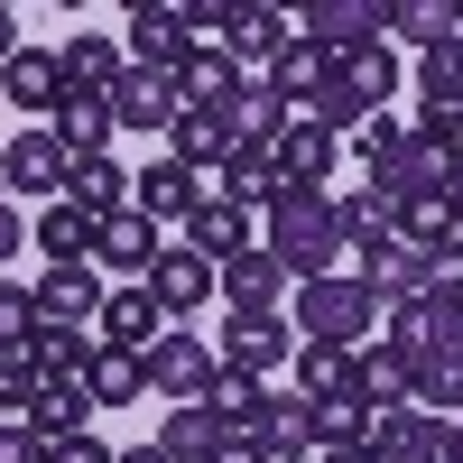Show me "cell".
<instances>
[{
    "label": "cell",
    "instance_id": "6da1fadb",
    "mask_svg": "<svg viewBox=\"0 0 463 463\" xmlns=\"http://www.w3.org/2000/svg\"><path fill=\"white\" fill-rule=\"evenodd\" d=\"M260 250L288 269V279H334V260H343V222H334V195H297V185H279L269 195V232H260Z\"/></svg>",
    "mask_w": 463,
    "mask_h": 463
},
{
    "label": "cell",
    "instance_id": "7a4b0ae2",
    "mask_svg": "<svg viewBox=\"0 0 463 463\" xmlns=\"http://www.w3.org/2000/svg\"><path fill=\"white\" fill-rule=\"evenodd\" d=\"M390 93H399V56H390V47H353V56H334L325 93L306 102L297 121H316V130H334V139H343V130H362Z\"/></svg>",
    "mask_w": 463,
    "mask_h": 463
},
{
    "label": "cell",
    "instance_id": "3957f363",
    "mask_svg": "<svg viewBox=\"0 0 463 463\" xmlns=\"http://www.w3.org/2000/svg\"><path fill=\"white\" fill-rule=\"evenodd\" d=\"M371 325H380V297L362 288V279H306L297 288V343H325V353H362L371 343Z\"/></svg>",
    "mask_w": 463,
    "mask_h": 463
},
{
    "label": "cell",
    "instance_id": "277c9868",
    "mask_svg": "<svg viewBox=\"0 0 463 463\" xmlns=\"http://www.w3.org/2000/svg\"><path fill=\"white\" fill-rule=\"evenodd\" d=\"M371 454L380 463H463V436H454V417H427V408H371Z\"/></svg>",
    "mask_w": 463,
    "mask_h": 463
},
{
    "label": "cell",
    "instance_id": "5b68a950",
    "mask_svg": "<svg viewBox=\"0 0 463 463\" xmlns=\"http://www.w3.org/2000/svg\"><path fill=\"white\" fill-rule=\"evenodd\" d=\"M454 167H463V158H445V148H427V139H399L390 158H371L362 176H371V195L399 213V204H417V195H445V185H454Z\"/></svg>",
    "mask_w": 463,
    "mask_h": 463
},
{
    "label": "cell",
    "instance_id": "8992f818",
    "mask_svg": "<svg viewBox=\"0 0 463 463\" xmlns=\"http://www.w3.org/2000/svg\"><path fill=\"white\" fill-rule=\"evenodd\" d=\"M380 19H390V0H306L297 37L325 56H353V47H380Z\"/></svg>",
    "mask_w": 463,
    "mask_h": 463
},
{
    "label": "cell",
    "instance_id": "52a82bcc",
    "mask_svg": "<svg viewBox=\"0 0 463 463\" xmlns=\"http://www.w3.org/2000/svg\"><path fill=\"white\" fill-rule=\"evenodd\" d=\"M213 362H222V371H250V380H269V371H288V362H297V325H288V316H232Z\"/></svg>",
    "mask_w": 463,
    "mask_h": 463
},
{
    "label": "cell",
    "instance_id": "ba28073f",
    "mask_svg": "<svg viewBox=\"0 0 463 463\" xmlns=\"http://www.w3.org/2000/svg\"><path fill=\"white\" fill-rule=\"evenodd\" d=\"M176 121H185V93H176V74L121 65V84H111V130H176Z\"/></svg>",
    "mask_w": 463,
    "mask_h": 463
},
{
    "label": "cell",
    "instance_id": "9c48e42d",
    "mask_svg": "<svg viewBox=\"0 0 463 463\" xmlns=\"http://www.w3.org/2000/svg\"><path fill=\"white\" fill-rule=\"evenodd\" d=\"M28 297H37V325H47V334H84V325H102V297H111V288L74 260V269H47Z\"/></svg>",
    "mask_w": 463,
    "mask_h": 463
},
{
    "label": "cell",
    "instance_id": "30bf717a",
    "mask_svg": "<svg viewBox=\"0 0 463 463\" xmlns=\"http://www.w3.org/2000/svg\"><path fill=\"white\" fill-rule=\"evenodd\" d=\"M334 158H343V139L316 130V121H297V111H288V130L269 139V167H279V185H297V195H325Z\"/></svg>",
    "mask_w": 463,
    "mask_h": 463
},
{
    "label": "cell",
    "instance_id": "8fae6325",
    "mask_svg": "<svg viewBox=\"0 0 463 463\" xmlns=\"http://www.w3.org/2000/svg\"><path fill=\"white\" fill-rule=\"evenodd\" d=\"M204 380H213V343L204 334H158V343H148V390H158V399L195 408Z\"/></svg>",
    "mask_w": 463,
    "mask_h": 463
},
{
    "label": "cell",
    "instance_id": "7c38bea8",
    "mask_svg": "<svg viewBox=\"0 0 463 463\" xmlns=\"http://www.w3.org/2000/svg\"><path fill=\"white\" fill-rule=\"evenodd\" d=\"M408 408L463 417V343H417L408 353Z\"/></svg>",
    "mask_w": 463,
    "mask_h": 463
},
{
    "label": "cell",
    "instance_id": "4fadbf2b",
    "mask_svg": "<svg viewBox=\"0 0 463 463\" xmlns=\"http://www.w3.org/2000/svg\"><path fill=\"white\" fill-rule=\"evenodd\" d=\"M269 399H279V390H269V380H250V371H222V362H213V380H204V399H195V408L213 417L222 436H260Z\"/></svg>",
    "mask_w": 463,
    "mask_h": 463
},
{
    "label": "cell",
    "instance_id": "5bb4252c",
    "mask_svg": "<svg viewBox=\"0 0 463 463\" xmlns=\"http://www.w3.org/2000/svg\"><path fill=\"white\" fill-rule=\"evenodd\" d=\"M213 288L232 297V316H279V297H288V269H279V260H269V250L250 241L241 260H222V269H213Z\"/></svg>",
    "mask_w": 463,
    "mask_h": 463
},
{
    "label": "cell",
    "instance_id": "9a60e30c",
    "mask_svg": "<svg viewBox=\"0 0 463 463\" xmlns=\"http://www.w3.org/2000/svg\"><path fill=\"white\" fill-rule=\"evenodd\" d=\"M65 167H74V158H65L47 130H19L10 148H0V176H10L19 195H37V204H56V195H65Z\"/></svg>",
    "mask_w": 463,
    "mask_h": 463
},
{
    "label": "cell",
    "instance_id": "2e32d148",
    "mask_svg": "<svg viewBox=\"0 0 463 463\" xmlns=\"http://www.w3.org/2000/svg\"><path fill=\"white\" fill-rule=\"evenodd\" d=\"M158 334H167V306L148 297V279H130V288H111V297H102V334H93V343H121V353H148Z\"/></svg>",
    "mask_w": 463,
    "mask_h": 463
},
{
    "label": "cell",
    "instance_id": "e0dca14e",
    "mask_svg": "<svg viewBox=\"0 0 463 463\" xmlns=\"http://www.w3.org/2000/svg\"><path fill=\"white\" fill-rule=\"evenodd\" d=\"M130 204H139L148 222H185V213L204 204V176H195V167H176V158H148V167L130 176Z\"/></svg>",
    "mask_w": 463,
    "mask_h": 463
},
{
    "label": "cell",
    "instance_id": "ac0fdd59",
    "mask_svg": "<svg viewBox=\"0 0 463 463\" xmlns=\"http://www.w3.org/2000/svg\"><path fill=\"white\" fill-rule=\"evenodd\" d=\"M121 37H130V65H148V74H176L185 56H195L185 47V10H148V0L121 19Z\"/></svg>",
    "mask_w": 463,
    "mask_h": 463
},
{
    "label": "cell",
    "instance_id": "d6986e66",
    "mask_svg": "<svg viewBox=\"0 0 463 463\" xmlns=\"http://www.w3.org/2000/svg\"><path fill=\"white\" fill-rule=\"evenodd\" d=\"M241 148V130H232V111H185V121L167 130V158L195 167V176H222V158Z\"/></svg>",
    "mask_w": 463,
    "mask_h": 463
},
{
    "label": "cell",
    "instance_id": "ffe728a7",
    "mask_svg": "<svg viewBox=\"0 0 463 463\" xmlns=\"http://www.w3.org/2000/svg\"><path fill=\"white\" fill-rule=\"evenodd\" d=\"M47 139L65 148V158H111V102H93V93H56Z\"/></svg>",
    "mask_w": 463,
    "mask_h": 463
},
{
    "label": "cell",
    "instance_id": "44dd1931",
    "mask_svg": "<svg viewBox=\"0 0 463 463\" xmlns=\"http://www.w3.org/2000/svg\"><path fill=\"white\" fill-rule=\"evenodd\" d=\"M176 93H185V111H232V102L250 93V74L232 65L222 47H195V56L176 65Z\"/></svg>",
    "mask_w": 463,
    "mask_h": 463
},
{
    "label": "cell",
    "instance_id": "7402d4cb",
    "mask_svg": "<svg viewBox=\"0 0 463 463\" xmlns=\"http://www.w3.org/2000/svg\"><path fill=\"white\" fill-rule=\"evenodd\" d=\"M185 250L213 260V269H222V260H241V250H250V213H241V204H222L213 185H204V204L185 213Z\"/></svg>",
    "mask_w": 463,
    "mask_h": 463
},
{
    "label": "cell",
    "instance_id": "603a6c76",
    "mask_svg": "<svg viewBox=\"0 0 463 463\" xmlns=\"http://www.w3.org/2000/svg\"><path fill=\"white\" fill-rule=\"evenodd\" d=\"M84 399H93V408H139V399H148V353L93 343V362H84Z\"/></svg>",
    "mask_w": 463,
    "mask_h": 463
},
{
    "label": "cell",
    "instance_id": "cb8c5ba5",
    "mask_svg": "<svg viewBox=\"0 0 463 463\" xmlns=\"http://www.w3.org/2000/svg\"><path fill=\"white\" fill-rule=\"evenodd\" d=\"M148 297H158L167 316H195V306L213 297V260H195L185 241H167V250H158V269H148Z\"/></svg>",
    "mask_w": 463,
    "mask_h": 463
},
{
    "label": "cell",
    "instance_id": "d4e9b609",
    "mask_svg": "<svg viewBox=\"0 0 463 463\" xmlns=\"http://www.w3.org/2000/svg\"><path fill=\"white\" fill-rule=\"evenodd\" d=\"M56 74H65V93L111 102V84H121V47H111V37H65V47H56Z\"/></svg>",
    "mask_w": 463,
    "mask_h": 463
},
{
    "label": "cell",
    "instance_id": "484cf974",
    "mask_svg": "<svg viewBox=\"0 0 463 463\" xmlns=\"http://www.w3.org/2000/svg\"><path fill=\"white\" fill-rule=\"evenodd\" d=\"M297 37V19L288 10H232V28H222V56L232 65H279V47Z\"/></svg>",
    "mask_w": 463,
    "mask_h": 463
},
{
    "label": "cell",
    "instance_id": "4316f807",
    "mask_svg": "<svg viewBox=\"0 0 463 463\" xmlns=\"http://www.w3.org/2000/svg\"><path fill=\"white\" fill-rule=\"evenodd\" d=\"M158 250H167V241H158V222H148L139 204H130V213H111V222H102V241H93V260L130 269V279H148V269H158Z\"/></svg>",
    "mask_w": 463,
    "mask_h": 463
},
{
    "label": "cell",
    "instance_id": "83f0119b",
    "mask_svg": "<svg viewBox=\"0 0 463 463\" xmlns=\"http://www.w3.org/2000/svg\"><path fill=\"white\" fill-rule=\"evenodd\" d=\"M65 204H84L93 222L130 213V167H111V158H74V167H65Z\"/></svg>",
    "mask_w": 463,
    "mask_h": 463
},
{
    "label": "cell",
    "instance_id": "f1b7e54d",
    "mask_svg": "<svg viewBox=\"0 0 463 463\" xmlns=\"http://www.w3.org/2000/svg\"><path fill=\"white\" fill-rule=\"evenodd\" d=\"M93 241H102V222L84 213V204H47L37 213V250H47V269H74V260H93Z\"/></svg>",
    "mask_w": 463,
    "mask_h": 463
},
{
    "label": "cell",
    "instance_id": "f546056e",
    "mask_svg": "<svg viewBox=\"0 0 463 463\" xmlns=\"http://www.w3.org/2000/svg\"><path fill=\"white\" fill-rule=\"evenodd\" d=\"M316 454V408L306 399H269V417H260V463H306Z\"/></svg>",
    "mask_w": 463,
    "mask_h": 463
},
{
    "label": "cell",
    "instance_id": "4dcf8cb0",
    "mask_svg": "<svg viewBox=\"0 0 463 463\" xmlns=\"http://www.w3.org/2000/svg\"><path fill=\"white\" fill-rule=\"evenodd\" d=\"M325 74H334V56H325V47H306V37H288L279 65H269V93H279L288 111H306V102L325 93Z\"/></svg>",
    "mask_w": 463,
    "mask_h": 463
},
{
    "label": "cell",
    "instance_id": "1f68e13d",
    "mask_svg": "<svg viewBox=\"0 0 463 463\" xmlns=\"http://www.w3.org/2000/svg\"><path fill=\"white\" fill-rule=\"evenodd\" d=\"M353 390L371 399V408H408V353H399V343H362V353H353Z\"/></svg>",
    "mask_w": 463,
    "mask_h": 463
},
{
    "label": "cell",
    "instance_id": "d6a6232c",
    "mask_svg": "<svg viewBox=\"0 0 463 463\" xmlns=\"http://www.w3.org/2000/svg\"><path fill=\"white\" fill-rule=\"evenodd\" d=\"M380 37H417V56H427V47H445V37H463V10L454 0H390Z\"/></svg>",
    "mask_w": 463,
    "mask_h": 463
},
{
    "label": "cell",
    "instance_id": "836d02e7",
    "mask_svg": "<svg viewBox=\"0 0 463 463\" xmlns=\"http://www.w3.org/2000/svg\"><path fill=\"white\" fill-rule=\"evenodd\" d=\"M297 399H306V408H334V399H353V353L297 343Z\"/></svg>",
    "mask_w": 463,
    "mask_h": 463
},
{
    "label": "cell",
    "instance_id": "e575fe53",
    "mask_svg": "<svg viewBox=\"0 0 463 463\" xmlns=\"http://www.w3.org/2000/svg\"><path fill=\"white\" fill-rule=\"evenodd\" d=\"M0 84H10V102H19V111H56L65 74H56V56H47V47H19L10 65H0Z\"/></svg>",
    "mask_w": 463,
    "mask_h": 463
},
{
    "label": "cell",
    "instance_id": "d590c367",
    "mask_svg": "<svg viewBox=\"0 0 463 463\" xmlns=\"http://www.w3.org/2000/svg\"><path fill=\"white\" fill-rule=\"evenodd\" d=\"M213 195L222 204H269V195H279V167H269V148H232V158H222V176H213Z\"/></svg>",
    "mask_w": 463,
    "mask_h": 463
},
{
    "label": "cell",
    "instance_id": "8d00e7d4",
    "mask_svg": "<svg viewBox=\"0 0 463 463\" xmlns=\"http://www.w3.org/2000/svg\"><path fill=\"white\" fill-rule=\"evenodd\" d=\"M158 454H167V463H213V454H222V427H213L204 408H167V427H158Z\"/></svg>",
    "mask_w": 463,
    "mask_h": 463
},
{
    "label": "cell",
    "instance_id": "74e56055",
    "mask_svg": "<svg viewBox=\"0 0 463 463\" xmlns=\"http://www.w3.org/2000/svg\"><path fill=\"white\" fill-rule=\"evenodd\" d=\"M84 417H93V399H84V390H37V408L19 417V427H28L37 445H65V436H84Z\"/></svg>",
    "mask_w": 463,
    "mask_h": 463
},
{
    "label": "cell",
    "instance_id": "f35d334b",
    "mask_svg": "<svg viewBox=\"0 0 463 463\" xmlns=\"http://www.w3.org/2000/svg\"><path fill=\"white\" fill-rule=\"evenodd\" d=\"M334 222H343V250H362V260H371V250H380V241L399 232V213L380 204L371 185H362V195H343V204H334Z\"/></svg>",
    "mask_w": 463,
    "mask_h": 463
},
{
    "label": "cell",
    "instance_id": "ab89813d",
    "mask_svg": "<svg viewBox=\"0 0 463 463\" xmlns=\"http://www.w3.org/2000/svg\"><path fill=\"white\" fill-rule=\"evenodd\" d=\"M417 93H427V111H463V37L417 56Z\"/></svg>",
    "mask_w": 463,
    "mask_h": 463
},
{
    "label": "cell",
    "instance_id": "60d3db41",
    "mask_svg": "<svg viewBox=\"0 0 463 463\" xmlns=\"http://www.w3.org/2000/svg\"><path fill=\"white\" fill-rule=\"evenodd\" d=\"M454 185H445V195H417V204H399V241H417V250H445L454 241Z\"/></svg>",
    "mask_w": 463,
    "mask_h": 463
},
{
    "label": "cell",
    "instance_id": "b9f144b4",
    "mask_svg": "<svg viewBox=\"0 0 463 463\" xmlns=\"http://www.w3.org/2000/svg\"><path fill=\"white\" fill-rule=\"evenodd\" d=\"M232 130H241V148H269V139L288 130V102L269 93V84H250L241 102H232Z\"/></svg>",
    "mask_w": 463,
    "mask_h": 463
},
{
    "label": "cell",
    "instance_id": "7bdbcfd3",
    "mask_svg": "<svg viewBox=\"0 0 463 463\" xmlns=\"http://www.w3.org/2000/svg\"><path fill=\"white\" fill-rule=\"evenodd\" d=\"M28 334H37V297L0 279V353H28Z\"/></svg>",
    "mask_w": 463,
    "mask_h": 463
},
{
    "label": "cell",
    "instance_id": "ee69618b",
    "mask_svg": "<svg viewBox=\"0 0 463 463\" xmlns=\"http://www.w3.org/2000/svg\"><path fill=\"white\" fill-rule=\"evenodd\" d=\"M37 408V371H28V353H0V427L10 417H28Z\"/></svg>",
    "mask_w": 463,
    "mask_h": 463
},
{
    "label": "cell",
    "instance_id": "f6af8a7d",
    "mask_svg": "<svg viewBox=\"0 0 463 463\" xmlns=\"http://www.w3.org/2000/svg\"><path fill=\"white\" fill-rule=\"evenodd\" d=\"M399 139H408V121H399V111H371V121L353 130V158L371 167V158H390V148H399Z\"/></svg>",
    "mask_w": 463,
    "mask_h": 463
},
{
    "label": "cell",
    "instance_id": "bcb514c9",
    "mask_svg": "<svg viewBox=\"0 0 463 463\" xmlns=\"http://www.w3.org/2000/svg\"><path fill=\"white\" fill-rule=\"evenodd\" d=\"M222 28H232V0H195L185 10V47H222Z\"/></svg>",
    "mask_w": 463,
    "mask_h": 463
},
{
    "label": "cell",
    "instance_id": "7dc6e473",
    "mask_svg": "<svg viewBox=\"0 0 463 463\" xmlns=\"http://www.w3.org/2000/svg\"><path fill=\"white\" fill-rule=\"evenodd\" d=\"M0 463H47V445H37L19 417H10V427H0Z\"/></svg>",
    "mask_w": 463,
    "mask_h": 463
},
{
    "label": "cell",
    "instance_id": "c3c4849f",
    "mask_svg": "<svg viewBox=\"0 0 463 463\" xmlns=\"http://www.w3.org/2000/svg\"><path fill=\"white\" fill-rule=\"evenodd\" d=\"M47 463H111V445L102 436H65V445H47Z\"/></svg>",
    "mask_w": 463,
    "mask_h": 463
},
{
    "label": "cell",
    "instance_id": "681fc988",
    "mask_svg": "<svg viewBox=\"0 0 463 463\" xmlns=\"http://www.w3.org/2000/svg\"><path fill=\"white\" fill-rule=\"evenodd\" d=\"M436 288H463V232H454V241L436 250Z\"/></svg>",
    "mask_w": 463,
    "mask_h": 463
},
{
    "label": "cell",
    "instance_id": "f907efd6",
    "mask_svg": "<svg viewBox=\"0 0 463 463\" xmlns=\"http://www.w3.org/2000/svg\"><path fill=\"white\" fill-rule=\"evenodd\" d=\"M316 463H380V454H371V436H353V445H325Z\"/></svg>",
    "mask_w": 463,
    "mask_h": 463
},
{
    "label": "cell",
    "instance_id": "816d5d0a",
    "mask_svg": "<svg viewBox=\"0 0 463 463\" xmlns=\"http://www.w3.org/2000/svg\"><path fill=\"white\" fill-rule=\"evenodd\" d=\"M213 463H260V436H222V454Z\"/></svg>",
    "mask_w": 463,
    "mask_h": 463
},
{
    "label": "cell",
    "instance_id": "f5cc1de1",
    "mask_svg": "<svg viewBox=\"0 0 463 463\" xmlns=\"http://www.w3.org/2000/svg\"><path fill=\"white\" fill-rule=\"evenodd\" d=\"M19 241H28V222H19V213H10V204H0V260H10V250H19Z\"/></svg>",
    "mask_w": 463,
    "mask_h": 463
},
{
    "label": "cell",
    "instance_id": "db71d44e",
    "mask_svg": "<svg viewBox=\"0 0 463 463\" xmlns=\"http://www.w3.org/2000/svg\"><path fill=\"white\" fill-rule=\"evenodd\" d=\"M10 56H19V19L0 10V65H10Z\"/></svg>",
    "mask_w": 463,
    "mask_h": 463
},
{
    "label": "cell",
    "instance_id": "11a10c76",
    "mask_svg": "<svg viewBox=\"0 0 463 463\" xmlns=\"http://www.w3.org/2000/svg\"><path fill=\"white\" fill-rule=\"evenodd\" d=\"M111 463H167V454L158 445H130V454H111Z\"/></svg>",
    "mask_w": 463,
    "mask_h": 463
},
{
    "label": "cell",
    "instance_id": "9f6ffc18",
    "mask_svg": "<svg viewBox=\"0 0 463 463\" xmlns=\"http://www.w3.org/2000/svg\"><path fill=\"white\" fill-rule=\"evenodd\" d=\"M454 222H463V167H454Z\"/></svg>",
    "mask_w": 463,
    "mask_h": 463
},
{
    "label": "cell",
    "instance_id": "6f0895ef",
    "mask_svg": "<svg viewBox=\"0 0 463 463\" xmlns=\"http://www.w3.org/2000/svg\"><path fill=\"white\" fill-rule=\"evenodd\" d=\"M454 436H463V417H454Z\"/></svg>",
    "mask_w": 463,
    "mask_h": 463
},
{
    "label": "cell",
    "instance_id": "680465c9",
    "mask_svg": "<svg viewBox=\"0 0 463 463\" xmlns=\"http://www.w3.org/2000/svg\"><path fill=\"white\" fill-rule=\"evenodd\" d=\"M0 185H10V176H0Z\"/></svg>",
    "mask_w": 463,
    "mask_h": 463
},
{
    "label": "cell",
    "instance_id": "91938a15",
    "mask_svg": "<svg viewBox=\"0 0 463 463\" xmlns=\"http://www.w3.org/2000/svg\"><path fill=\"white\" fill-rule=\"evenodd\" d=\"M306 463H316V454H306Z\"/></svg>",
    "mask_w": 463,
    "mask_h": 463
}]
</instances>
